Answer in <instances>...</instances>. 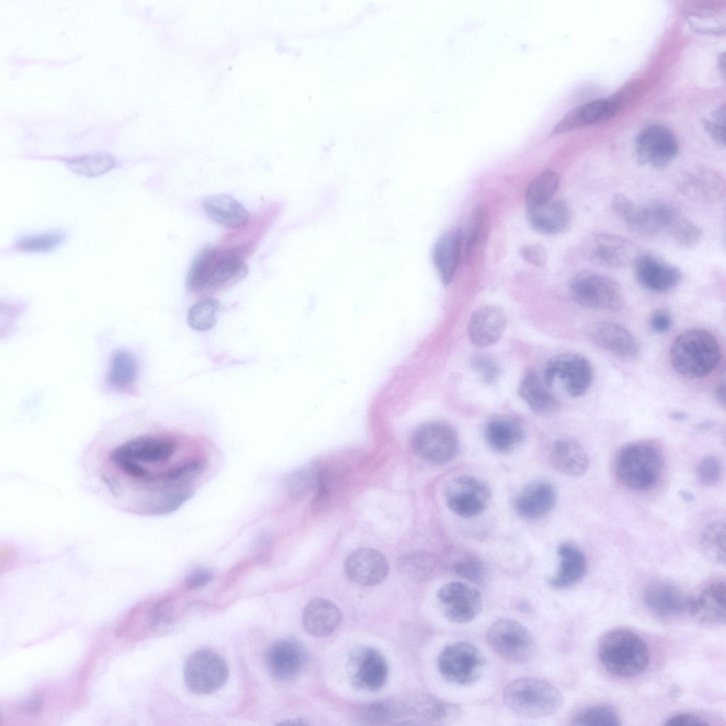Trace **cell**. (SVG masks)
Masks as SVG:
<instances>
[{
	"instance_id": "obj_28",
	"label": "cell",
	"mask_w": 726,
	"mask_h": 726,
	"mask_svg": "<svg viewBox=\"0 0 726 726\" xmlns=\"http://www.w3.org/2000/svg\"><path fill=\"white\" fill-rule=\"evenodd\" d=\"M462 247L461 228L449 230L436 241L432 253L434 266L445 285L452 281L460 259Z\"/></svg>"
},
{
	"instance_id": "obj_40",
	"label": "cell",
	"mask_w": 726,
	"mask_h": 726,
	"mask_svg": "<svg viewBox=\"0 0 726 726\" xmlns=\"http://www.w3.org/2000/svg\"><path fill=\"white\" fill-rule=\"evenodd\" d=\"M220 308L218 301L212 297H206L194 303L187 314V323L194 330L206 331L217 323V313Z\"/></svg>"
},
{
	"instance_id": "obj_15",
	"label": "cell",
	"mask_w": 726,
	"mask_h": 726,
	"mask_svg": "<svg viewBox=\"0 0 726 726\" xmlns=\"http://www.w3.org/2000/svg\"><path fill=\"white\" fill-rule=\"evenodd\" d=\"M635 148L640 163L664 168L677 155L678 143L675 135L666 127L652 125L638 133Z\"/></svg>"
},
{
	"instance_id": "obj_52",
	"label": "cell",
	"mask_w": 726,
	"mask_h": 726,
	"mask_svg": "<svg viewBox=\"0 0 726 726\" xmlns=\"http://www.w3.org/2000/svg\"><path fill=\"white\" fill-rule=\"evenodd\" d=\"M213 574L207 568H197L191 571L185 579L187 588L195 589L203 586L212 581Z\"/></svg>"
},
{
	"instance_id": "obj_26",
	"label": "cell",
	"mask_w": 726,
	"mask_h": 726,
	"mask_svg": "<svg viewBox=\"0 0 726 726\" xmlns=\"http://www.w3.org/2000/svg\"><path fill=\"white\" fill-rule=\"evenodd\" d=\"M557 503L554 486L544 481H535L525 486L519 492L514 507L523 518L537 520L549 513Z\"/></svg>"
},
{
	"instance_id": "obj_41",
	"label": "cell",
	"mask_w": 726,
	"mask_h": 726,
	"mask_svg": "<svg viewBox=\"0 0 726 726\" xmlns=\"http://www.w3.org/2000/svg\"><path fill=\"white\" fill-rule=\"evenodd\" d=\"M574 725L617 726L620 720L616 712L605 705H593L581 710L573 719Z\"/></svg>"
},
{
	"instance_id": "obj_36",
	"label": "cell",
	"mask_w": 726,
	"mask_h": 726,
	"mask_svg": "<svg viewBox=\"0 0 726 726\" xmlns=\"http://www.w3.org/2000/svg\"><path fill=\"white\" fill-rule=\"evenodd\" d=\"M65 163L75 174L86 177H96L113 169L116 161L108 153L95 152L68 158Z\"/></svg>"
},
{
	"instance_id": "obj_13",
	"label": "cell",
	"mask_w": 726,
	"mask_h": 726,
	"mask_svg": "<svg viewBox=\"0 0 726 726\" xmlns=\"http://www.w3.org/2000/svg\"><path fill=\"white\" fill-rule=\"evenodd\" d=\"M445 497L448 508L453 513L463 518H471L488 508L491 490L482 479L463 475L448 483Z\"/></svg>"
},
{
	"instance_id": "obj_23",
	"label": "cell",
	"mask_w": 726,
	"mask_h": 726,
	"mask_svg": "<svg viewBox=\"0 0 726 726\" xmlns=\"http://www.w3.org/2000/svg\"><path fill=\"white\" fill-rule=\"evenodd\" d=\"M691 600L678 586L667 581L653 582L643 592V601L647 608L664 617L689 613Z\"/></svg>"
},
{
	"instance_id": "obj_6",
	"label": "cell",
	"mask_w": 726,
	"mask_h": 726,
	"mask_svg": "<svg viewBox=\"0 0 726 726\" xmlns=\"http://www.w3.org/2000/svg\"><path fill=\"white\" fill-rule=\"evenodd\" d=\"M411 445L418 457L435 465L452 461L460 449L455 429L440 421L428 422L420 425L412 435Z\"/></svg>"
},
{
	"instance_id": "obj_11",
	"label": "cell",
	"mask_w": 726,
	"mask_h": 726,
	"mask_svg": "<svg viewBox=\"0 0 726 726\" xmlns=\"http://www.w3.org/2000/svg\"><path fill=\"white\" fill-rule=\"evenodd\" d=\"M243 247L225 251L213 247L205 266L199 294L215 292L242 280L247 268L243 261Z\"/></svg>"
},
{
	"instance_id": "obj_24",
	"label": "cell",
	"mask_w": 726,
	"mask_h": 726,
	"mask_svg": "<svg viewBox=\"0 0 726 726\" xmlns=\"http://www.w3.org/2000/svg\"><path fill=\"white\" fill-rule=\"evenodd\" d=\"M620 107L616 99H598L572 109L564 116L551 131L562 134L593 124L603 123L613 117Z\"/></svg>"
},
{
	"instance_id": "obj_2",
	"label": "cell",
	"mask_w": 726,
	"mask_h": 726,
	"mask_svg": "<svg viewBox=\"0 0 726 726\" xmlns=\"http://www.w3.org/2000/svg\"><path fill=\"white\" fill-rule=\"evenodd\" d=\"M598 656L608 672L620 677L637 676L645 670L649 660L645 642L627 630H616L605 635L599 643Z\"/></svg>"
},
{
	"instance_id": "obj_8",
	"label": "cell",
	"mask_w": 726,
	"mask_h": 726,
	"mask_svg": "<svg viewBox=\"0 0 726 726\" xmlns=\"http://www.w3.org/2000/svg\"><path fill=\"white\" fill-rule=\"evenodd\" d=\"M486 661L480 650L468 642H456L443 648L437 658L441 676L450 683L469 685L483 674Z\"/></svg>"
},
{
	"instance_id": "obj_27",
	"label": "cell",
	"mask_w": 726,
	"mask_h": 726,
	"mask_svg": "<svg viewBox=\"0 0 726 726\" xmlns=\"http://www.w3.org/2000/svg\"><path fill=\"white\" fill-rule=\"evenodd\" d=\"M725 598V583H711L696 597L691 598L689 613L703 623L724 624L726 619Z\"/></svg>"
},
{
	"instance_id": "obj_53",
	"label": "cell",
	"mask_w": 726,
	"mask_h": 726,
	"mask_svg": "<svg viewBox=\"0 0 726 726\" xmlns=\"http://www.w3.org/2000/svg\"><path fill=\"white\" fill-rule=\"evenodd\" d=\"M709 723L699 715L691 713H681L669 717L665 725L670 726H686V725H708Z\"/></svg>"
},
{
	"instance_id": "obj_56",
	"label": "cell",
	"mask_w": 726,
	"mask_h": 726,
	"mask_svg": "<svg viewBox=\"0 0 726 726\" xmlns=\"http://www.w3.org/2000/svg\"><path fill=\"white\" fill-rule=\"evenodd\" d=\"M43 705L41 696L34 695L22 704L21 709L29 715H35L40 712Z\"/></svg>"
},
{
	"instance_id": "obj_19",
	"label": "cell",
	"mask_w": 726,
	"mask_h": 726,
	"mask_svg": "<svg viewBox=\"0 0 726 726\" xmlns=\"http://www.w3.org/2000/svg\"><path fill=\"white\" fill-rule=\"evenodd\" d=\"M632 267L637 281L656 293L672 289L681 279L678 268L650 253H640Z\"/></svg>"
},
{
	"instance_id": "obj_48",
	"label": "cell",
	"mask_w": 726,
	"mask_h": 726,
	"mask_svg": "<svg viewBox=\"0 0 726 726\" xmlns=\"http://www.w3.org/2000/svg\"><path fill=\"white\" fill-rule=\"evenodd\" d=\"M395 714L394 706L388 702H376L365 705L360 715L364 721L379 723L391 719Z\"/></svg>"
},
{
	"instance_id": "obj_33",
	"label": "cell",
	"mask_w": 726,
	"mask_h": 726,
	"mask_svg": "<svg viewBox=\"0 0 726 726\" xmlns=\"http://www.w3.org/2000/svg\"><path fill=\"white\" fill-rule=\"evenodd\" d=\"M527 217L536 231L554 235L566 228L571 220V211L565 201H551L542 206L527 208Z\"/></svg>"
},
{
	"instance_id": "obj_45",
	"label": "cell",
	"mask_w": 726,
	"mask_h": 726,
	"mask_svg": "<svg viewBox=\"0 0 726 726\" xmlns=\"http://www.w3.org/2000/svg\"><path fill=\"white\" fill-rule=\"evenodd\" d=\"M454 568L456 574L473 583H481L485 578L486 570L483 563L473 557L459 560Z\"/></svg>"
},
{
	"instance_id": "obj_7",
	"label": "cell",
	"mask_w": 726,
	"mask_h": 726,
	"mask_svg": "<svg viewBox=\"0 0 726 726\" xmlns=\"http://www.w3.org/2000/svg\"><path fill=\"white\" fill-rule=\"evenodd\" d=\"M486 638L491 648L511 663H527L536 652V644L531 633L511 618H502L494 621L488 628Z\"/></svg>"
},
{
	"instance_id": "obj_58",
	"label": "cell",
	"mask_w": 726,
	"mask_h": 726,
	"mask_svg": "<svg viewBox=\"0 0 726 726\" xmlns=\"http://www.w3.org/2000/svg\"><path fill=\"white\" fill-rule=\"evenodd\" d=\"M678 494L680 497L686 502H692L695 498L694 495L688 491L681 490L679 491Z\"/></svg>"
},
{
	"instance_id": "obj_34",
	"label": "cell",
	"mask_w": 726,
	"mask_h": 726,
	"mask_svg": "<svg viewBox=\"0 0 726 726\" xmlns=\"http://www.w3.org/2000/svg\"><path fill=\"white\" fill-rule=\"evenodd\" d=\"M202 203L211 219L226 228L242 227L247 223L250 218L245 206L229 195H209L203 199Z\"/></svg>"
},
{
	"instance_id": "obj_29",
	"label": "cell",
	"mask_w": 726,
	"mask_h": 726,
	"mask_svg": "<svg viewBox=\"0 0 726 726\" xmlns=\"http://www.w3.org/2000/svg\"><path fill=\"white\" fill-rule=\"evenodd\" d=\"M484 438L488 446L500 454H508L523 442L525 431L522 424L509 416H499L485 425Z\"/></svg>"
},
{
	"instance_id": "obj_59",
	"label": "cell",
	"mask_w": 726,
	"mask_h": 726,
	"mask_svg": "<svg viewBox=\"0 0 726 726\" xmlns=\"http://www.w3.org/2000/svg\"><path fill=\"white\" fill-rule=\"evenodd\" d=\"M281 724V725H307V723L304 722L303 720H301V719L289 720H286V721H285V722H282Z\"/></svg>"
},
{
	"instance_id": "obj_31",
	"label": "cell",
	"mask_w": 726,
	"mask_h": 726,
	"mask_svg": "<svg viewBox=\"0 0 726 726\" xmlns=\"http://www.w3.org/2000/svg\"><path fill=\"white\" fill-rule=\"evenodd\" d=\"M559 565L557 573L548 579L554 588H569L579 582L587 570V562L583 552L573 544H561L557 549Z\"/></svg>"
},
{
	"instance_id": "obj_44",
	"label": "cell",
	"mask_w": 726,
	"mask_h": 726,
	"mask_svg": "<svg viewBox=\"0 0 726 726\" xmlns=\"http://www.w3.org/2000/svg\"><path fill=\"white\" fill-rule=\"evenodd\" d=\"M486 220V212L479 206L471 212L464 231L462 232V245L464 244L465 257L467 258L474 247Z\"/></svg>"
},
{
	"instance_id": "obj_3",
	"label": "cell",
	"mask_w": 726,
	"mask_h": 726,
	"mask_svg": "<svg viewBox=\"0 0 726 726\" xmlns=\"http://www.w3.org/2000/svg\"><path fill=\"white\" fill-rule=\"evenodd\" d=\"M504 704L513 713L527 717H542L557 711L562 705L560 691L544 680L522 677L513 680L503 692Z\"/></svg>"
},
{
	"instance_id": "obj_47",
	"label": "cell",
	"mask_w": 726,
	"mask_h": 726,
	"mask_svg": "<svg viewBox=\"0 0 726 726\" xmlns=\"http://www.w3.org/2000/svg\"><path fill=\"white\" fill-rule=\"evenodd\" d=\"M400 570L411 579H421L428 568L429 560L425 555L413 554L402 557L398 559Z\"/></svg>"
},
{
	"instance_id": "obj_51",
	"label": "cell",
	"mask_w": 726,
	"mask_h": 726,
	"mask_svg": "<svg viewBox=\"0 0 726 726\" xmlns=\"http://www.w3.org/2000/svg\"><path fill=\"white\" fill-rule=\"evenodd\" d=\"M519 253L524 259L535 267L542 268L547 264V251L542 245H526L520 249Z\"/></svg>"
},
{
	"instance_id": "obj_21",
	"label": "cell",
	"mask_w": 726,
	"mask_h": 726,
	"mask_svg": "<svg viewBox=\"0 0 726 726\" xmlns=\"http://www.w3.org/2000/svg\"><path fill=\"white\" fill-rule=\"evenodd\" d=\"M306 661L304 647L291 639H282L274 642L265 654V662L270 674L282 681L297 676L304 667Z\"/></svg>"
},
{
	"instance_id": "obj_1",
	"label": "cell",
	"mask_w": 726,
	"mask_h": 726,
	"mask_svg": "<svg viewBox=\"0 0 726 726\" xmlns=\"http://www.w3.org/2000/svg\"><path fill=\"white\" fill-rule=\"evenodd\" d=\"M721 350L716 337L708 330L693 328L679 334L670 349L674 370L688 379H700L718 366Z\"/></svg>"
},
{
	"instance_id": "obj_22",
	"label": "cell",
	"mask_w": 726,
	"mask_h": 726,
	"mask_svg": "<svg viewBox=\"0 0 726 726\" xmlns=\"http://www.w3.org/2000/svg\"><path fill=\"white\" fill-rule=\"evenodd\" d=\"M588 336L593 344L617 356L634 357L640 351L634 335L622 325L613 322L593 323L588 330Z\"/></svg>"
},
{
	"instance_id": "obj_60",
	"label": "cell",
	"mask_w": 726,
	"mask_h": 726,
	"mask_svg": "<svg viewBox=\"0 0 726 726\" xmlns=\"http://www.w3.org/2000/svg\"><path fill=\"white\" fill-rule=\"evenodd\" d=\"M687 414L683 412H675L671 414L672 419L678 421L684 420L687 418Z\"/></svg>"
},
{
	"instance_id": "obj_20",
	"label": "cell",
	"mask_w": 726,
	"mask_h": 726,
	"mask_svg": "<svg viewBox=\"0 0 726 726\" xmlns=\"http://www.w3.org/2000/svg\"><path fill=\"white\" fill-rule=\"evenodd\" d=\"M344 568L351 581L365 586L380 583L389 572L385 557L379 551L367 547L359 548L350 553Z\"/></svg>"
},
{
	"instance_id": "obj_49",
	"label": "cell",
	"mask_w": 726,
	"mask_h": 726,
	"mask_svg": "<svg viewBox=\"0 0 726 726\" xmlns=\"http://www.w3.org/2000/svg\"><path fill=\"white\" fill-rule=\"evenodd\" d=\"M471 364L474 370L479 374L486 384H493L498 379L501 368L490 357L477 355L474 358Z\"/></svg>"
},
{
	"instance_id": "obj_16",
	"label": "cell",
	"mask_w": 726,
	"mask_h": 726,
	"mask_svg": "<svg viewBox=\"0 0 726 726\" xmlns=\"http://www.w3.org/2000/svg\"><path fill=\"white\" fill-rule=\"evenodd\" d=\"M678 216L676 210L666 203L641 207L630 200L622 206L617 216L634 233L652 237L667 229Z\"/></svg>"
},
{
	"instance_id": "obj_39",
	"label": "cell",
	"mask_w": 726,
	"mask_h": 726,
	"mask_svg": "<svg viewBox=\"0 0 726 726\" xmlns=\"http://www.w3.org/2000/svg\"><path fill=\"white\" fill-rule=\"evenodd\" d=\"M700 544L703 553L713 562H725V525L720 522L707 525L700 536Z\"/></svg>"
},
{
	"instance_id": "obj_35",
	"label": "cell",
	"mask_w": 726,
	"mask_h": 726,
	"mask_svg": "<svg viewBox=\"0 0 726 726\" xmlns=\"http://www.w3.org/2000/svg\"><path fill=\"white\" fill-rule=\"evenodd\" d=\"M518 395L537 414L547 415L558 408L556 398L547 390L532 370L527 371L518 386Z\"/></svg>"
},
{
	"instance_id": "obj_12",
	"label": "cell",
	"mask_w": 726,
	"mask_h": 726,
	"mask_svg": "<svg viewBox=\"0 0 726 726\" xmlns=\"http://www.w3.org/2000/svg\"><path fill=\"white\" fill-rule=\"evenodd\" d=\"M593 370L588 360L581 354L566 353L551 359L544 373V382L552 386L560 381L564 389L571 397L583 396L589 389Z\"/></svg>"
},
{
	"instance_id": "obj_57",
	"label": "cell",
	"mask_w": 726,
	"mask_h": 726,
	"mask_svg": "<svg viewBox=\"0 0 726 726\" xmlns=\"http://www.w3.org/2000/svg\"><path fill=\"white\" fill-rule=\"evenodd\" d=\"M715 396L717 401L723 406L725 404V381L720 382L715 389Z\"/></svg>"
},
{
	"instance_id": "obj_37",
	"label": "cell",
	"mask_w": 726,
	"mask_h": 726,
	"mask_svg": "<svg viewBox=\"0 0 726 726\" xmlns=\"http://www.w3.org/2000/svg\"><path fill=\"white\" fill-rule=\"evenodd\" d=\"M559 185V176L552 170L540 172L530 183L525 193L527 208L537 207L552 201Z\"/></svg>"
},
{
	"instance_id": "obj_18",
	"label": "cell",
	"mask_w": 726,
	"mask_h": 726,
	"mask_svg": "<svg viewBox=\"0 0 726 726\" xmlns=\"http://www.w3.org/2000/svg\"><path fill=\"white\" fill-rule=\"evenodd\" d=\"M679 191L691 200L700 203H715L725 194V182L715 169L698 166L683 174L678 179Z\"/></svg>"
},
{
	"instance_id": "obj_55",
	"label": "cell",
	"mask_w": 726,
	"mask_h": 726,
	"mask_svg": "<svg viewBox=\"0 0 726 726\" xmlns=\"http://www.w3.org/2000/svg\"><path fill=\"white\" fill-rule=\"evenodd\" d=\"M172 608L167 601H161L156 604L152 608L150 615V625L152 627L157 626L167 621L169 618Z\"/></svg>"
},
{
	"instance_id": "obj_50",
	"label": "cell",
	"mask_w": 726,
	"mask_h": 726,
	"mask_svg": "<svg viewBox=\"0 0 726 726\" xmlns=\"http://www.w3.org/2000/svg\"><path fill=\"white\" fill-rule=\"evenodd\" d=\"M725 106L717 108L710 120L705 122V128L713 140L720 145H725Z\"/></svg>"
},
{
	"instance_id": "obj_43",
	"label": "cell",
	"mask_w": 726,
	"mask_h": 726,
	"mask_svg": "<svg viewBox=\"0 0 726 726\" xmlns=\"http://www.w3.org/2000/svg\"><path fill=\"white\" fill-rule=\"evenodd\" d=\"M692 29L702 33L720 34L725 30V16L711 11L696 13L688 16Z\"/></svg>"
},
{
	"instance_id": "obj_9",
	"label": "cell",
	"mask_w": 726,
	"mask_h": 726,
	"mask_svg": "<svg viewBox=\"0 0 726 726\" xmlns=\"http://www.w3.org/2000/svg\"><path fill=\"white\" fill-rule=\"evenodd\" d=\"M228 677V667L223 658L209 649L192 653L184 666L186 688L196 694H208L221 688Z\"/></svg>"
},
{
	"instance_id": "obj_30",
	"label": "cell",
	"mask_w": 726,
	"mask_h": 726,
	"mask_svg": "<svg viewBox=\"0 0 726 726\" xmlns=\"http://www.w3.org/2000/svg\"><path fill=\"white\" fill-rule=\"evenodd\" d=\"M342 619L340 609L330 601L315 598L305 606L302 622L306 631L314 637H325L331 634Z\"/></svg>"
},
{
	"instance_id": "obj_38",
	"label": "cell",
	"mask_w": 726,
	"mask_h": 726,
	"mask_svg": "<svg viewBox=\"0 0 726 726\" xmlns=\"http://www.w3.org/2000/svg\"><path fill=\"white\" fill-rule=\"evenodd\" d=\"M66 238L67 234L62 230L28 234L18 238L13 247L27 253L48 252L60 246Z\"/></svg>"
},
{
	"instance_id": "obj_17",
	"label": "cell",
	"mask_w": 726,
	"mask_h": 726,
	"mask_svg": "<svg viewBox=\"0 0 726 726\" xmlns=\"http://www.w3.org/2000/svg\"><path fill=\"white\" fill-rule=\"evenodd\" d=\"M350 671L354 686L374 691L386 683L389 669L384 657L370 647H360L350 657Z\"/></svg>"
},
{
	"instance_id": "obj_10",
	"label": "cell",
	"mask_w": 726,
	"mask_h": 726,
	"mask_svg": "<svg viewBox=\"0 0 726 726\" xmlns=\"http://www.w3.org/2000/svg\"><path fill=\"white\" fill-rule=\"evenodd\" d=\"M581 253L593 264L608 268L632 266L639 248L625 238L605 233H594L583 242Z\"/></svg>"
},
{
	"instance_id": "obj_4",
	"label": "cell",
	"mask_w": 726,
	"mask_h": 726,
	"mask_svg": "<svg viewBox=\"0 0 726 726\" xmlns=\"http://www.w3.org/2000/svg\"><path fill=\"white\" fill-rule=\"evenodd\" d=\"M662 468L661 455L649 442L638 441L623 446L618 452L614 470L619 481L633 491L652 488Z\"/></svg>"
},
{
	"instance_id": "obj_32",
	"label": "cell",
	"mask_w": 726,
	"mask_h": 726,
	"mask_svg": "<svg viewBox=\"0 0 726 726\" xmlns=\"http://www.w3.org/2000/svg\"><path fill=\"white\" fill-rule=\"evenodd\" d=\"M548 459L558 471L569 476H580L589 467V459L583 448L576 441L561 439L551 446Z\"/></svg>"
},
{
	"instance_id": "obj_46",
	"label": "cell",
	"mask_w": 726,
	"mask_h": 726,
	"mask_svg": "<svg viewBox=\"0 0 726 726\" xmlns=\"http://www.w3.org/2000/svg\"><path fill=\"white\" fill-rule=\"evenodd\" d=\"M696 474L700 482L705 486L716 484L721 476V465L714 456L703 457L698 464Z\"/></svg>"
},
{
	"instance_id": "obj_5",
	"label": "cell",
	"mask_w": 726,
	"mask_h": 726,
	"mask_svg": "<svg viewBox=\"0 0 726 726\" xmlns=\"http://www.w3.org/2000/svg\"><path fill=\"white\" fill-rule=\"evenodd\" d=\"M569 293L579 305L595 310L618 311L625 303L622 289L615 280L590 271L572 277Z\"/></svg>"
},
{
	"instance_id": "obj_42",
	"label": "cell",
	"mask_w": 726,
	"mask_h": 726,
	"mask_svg": "<svg viewBox=\"0 0 726 726\" xmlns=\"http://www.w3.org/2000/svg\"><path fill=\"white\" fill-rule=\"evenodd\" d=\"M667 230L671 236L681 245L691 247L697 245L703 238V231L697 224L679 215Z\"/></svg>"
},
{
	"instance_id": "obj_25",
	"label": "cell",
	"mask_w": 726,
	"mask_h": 726,
	"mask_svg": "<svg viewBox=\"0 0 726 726\" xmlns=\"http://www.w3.org/2000/svg\"><path fill=\"white\" fill-rule=\"evenodd\" d=\"M506 321L505 312L497 306L487 305L477 308L473 312L468 325L471 342L479 347L496 343L505 330Z\"/></svg>"
},
{
	"instance_id": "obj_54",
	"label": "cell",
	"mask_w": 726,
	"mask_h": 726,
	"mask_svg": "<svg viewBox=\"0 0 726 726\" xmlns=\"http://www.w3.org/2000/svg\"><path fill=\"white\" fill-rule=\"evenodd\" d=\"M672 325V318L669 313L663 309L654 311L649 318L651 328L657 333L669 331Z\"/></svg>"
},
{
	"instance_id": "obj_14",
	"label": "cell",
	"mask_w": 726,
	"mask_h": 726,
	"mask_svg": "<svg viewBox=\"0 0 726 726\" xmlns=\"http://www.w3.org/2000/svg\"><path fill=\"white\" fill-rule=\"evenodd\" d=\"M437 598L444 615L456 623H467L481 612L483 601L479 591L463 582L451 581L437 591Z\"/></svg>"
}]
</instances>
